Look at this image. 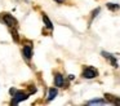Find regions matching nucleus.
I'll use <instances>...</instances> for the list:
<instances>
[{"label":"nucleus","mask_w":120,"mask_h":106,"mask_svg":"<svg viewBox=\"0 0 120 106\" xmlns=\"http://www.w3.org/2000/svg\"><path fill=\"white\" fill-rule=\"evenodd\" d=\"M3 21L7 26H9V27H16L17 26V20L12 14H8V13H4L3 14Z\"/></svg>","instance_id":"obj_1"},{"label":"nucleus","mask_w":120,"mask_h":106,"mask_svg":"<svg viewBox=\"0 0 120 106\" xmlns=\"http://www.w3.org/2000/svg\"><path fill=\"white\" fill-rule=\"evenodd\" d=\"M26 98H27V94H26V93L17 90V92L13 94V98H12V105H17V103H19L21 101H25Z\"/></svg>","instance_id":"obj_2"},{"label":"nucleus","mask_w":120,"mask_h":106,"mask_svg":"<svg viewBox=\"0 0 120 106\" xmlns=\"http://www.w3.org/2000/svg\"><path fill=\"white\" fill-rule=\"evenodd\" d=\"M98 75V71L93 67H85V70L83 71V76L86 78V79H93Z\"/></svg>","instance_id":"obj_3"},{"label":"nucleus","mask_w":120,"mask_h":106,"mask_svg":"<svg viewBox=\"0 0 120 106\" xmlns=\"http://www.w3.org/2000/svg\"><path fill=\"white\" fill-rule=\"evenodd\" d=\"M63 83H65V80H63L62 75H61V74L56 75V76H54V84H56V87H62Z\"/></svg>","instance_id":"obj_4"},{"label":"nucleus","mask_w":120,"mask_h":106,"mask_svg":"<svg viewBox=\"0 0 120 106\" xmlns=\"http://www.w3.org/2000/svg\"><path fill=\"white\" fill-rule=\"evenodd\" d=\"M102 56H103L105 58H109V59H110V62H111V63L114 65V67H117V62H116V59H115L114 57L111 56V54L106 53V52H102Z\"/></svg>","instance_id":"obj_5"},{"label":"nucleus","mask_w":120,"mask_h":106,"mask_svg":"<svg viewBox=\"0 0 120 106\" xmlns=\"http://www.w3.org/2000/svg\"><path fill=\"white\" fill-rule=\"evenodd\" d=\"M43 22H44V25H45V27H48V28H50L52 30L53 28V23H52V21L49 20V18L47 17V16H43Z\"/></svg>","instance_id":"obj_6"},{"label":"nucleus","mask_w":120,"mask_h":106,"mask_svg":"<svg viewBox=\"0 0 120 106\" xmlns=\"http://www.w3.org/2000/svg\"><path fill=\"white\" fill-rule=\"evenodd\" d=\"M105 97H107V100H109L110 102L115 103V105H120V98H116L111 94H105Z\"/></svg>","instance_id":"obj_7"},{"label":"nucleus","mask_w":120,"mask_h":106,"mask_svg":"<svg viewBox=\"0 0 120 106\" xmlns=\"http://www.w3.org/2000/svg\"><path fill=\"white\" fill-rule=\"evenodd\" d=\"M57 93H58V90L56 89V88H50V89H49V93H48V101H52L53 98L57 96Z\"/></svg>","instance_id":"obj_8"},{"label":"nucleus","mask_w":120,"mask_h":106,"mask_svg":"<svg viewBox=\"0 0 120 106\" xmlns=\"http://www.w3.org/2000/svg\"><path fill=\"white\" fill-rule=\"evenodd\" d=\"M23 54H25V57H26V58H31L32 52H31V48H30L29 45L25 47V48H23Z\"/></svg>","instance_id":"obj_9"},{"label":"nucleus","mask_w":120,"mask_h":106,"mask_svg":"<svg viewBox=\"0 0 120 106\" xmlns=\"http://www.w3.org/2000/svg\"><path fill=\"white\" fill-rule=\"evenodd\" d=\"M106 101L105 100H94V101H89L88 105H105Z\"/></svg>","instance_id":"obj_10"},{"label":"nucleus","mask_w":120,"mask_h":106,"mask_svg":"<svg viewBox=\"0 0 120 106\" xmlns=\"http://www.w3.org/2000/svg\"><path fill=\"white\" fill-rule=\"evenodd\" d=\"M12 35H13L14 41H18V34H17V30L14 27H12Z\"/></svg>","instance_id":"obj_11"},{"label":"nucleus","mask_w":120,"mask_h":106,"mask_svg":"<svg viewBox=\"0 0 120 106\" xmlns=\"http://www.w3.org/2000/svg\"><path fill=\"white\" fill-rule=\"evenodd\" d=\"M107 7H109V9H111V10H116V9H119V5H116V4H107Z\"/></svg>","instance_id":"obj_12"},{"label":"nucleus","mask_w":120,"mask_h":106,"mask_svg":"<svg viewBox=\"0 0 120 106\" xmlns=\"http://www.w3.org/2000/svg\"><path fill=\"white\" fill-rule=\"evenodd\" d=\"M9 92H11V94H12V96H13V94H14V93H16V92H17V89H14V88H12V89H11V90H9Z\"/></svg>","instance_id":"obj_13"},{"label":"nucleus","mask_w":120,"mask_h":106,"mask_svg":"<svg viewBox=\"0 0 120 106\" xmlns=\"http://www.w3.org/2000/svg\"><path fill=\"white\" fill-rule=\"evenodd\" d=\"M54 1H57V3H63L65 0H54Z\"/></svg>","instance_id":"obj_14"}]
</instances>
